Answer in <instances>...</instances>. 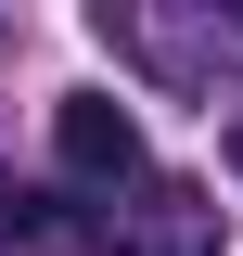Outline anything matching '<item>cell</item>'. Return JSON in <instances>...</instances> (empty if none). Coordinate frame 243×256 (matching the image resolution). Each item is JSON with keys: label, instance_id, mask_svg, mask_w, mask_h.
<instances>
[{"label": "cell", "instance_id": "obj_1", "mask_svg": "<svg viewBox=\"0 0 243 256\" xmlns=\"http://www.w3.org/2000/svg\"><path fill=\"white\" fill-rule=\"evenodd\" d=\"M52 141H64V180H90V192H128V180H141V116H128L116 90H77L52 116Z\"/></svg>", "mask_w": 243, "mask_h": 256}, {"label": "cell", "instance_id": "obj_2", "mask_svg": "<svg viewBox=\"0 0 243 256\" xmlns=\"http://www.w3.org/2000/svg\"><path fill=\"white\" fill-rule=\"evenodd\" d=\"M90 256H230V244H218V205H205V192L154 180L141 205H116V230H102Z\"/></svg>", "mask_w": 243, "mask_h": 256}, {"label": "cell", "instance_id": "obj_3", "mask_svg": "<svg viewBox=\"0 0 243 256\" xmlns=\"http://www.w3.org/2000/svg\"><path fill=\"white\" fill-rule=\"evenodd\" d=\"M230 166H243V116H230Z\"/></svg>", "mask_w": 243, "mask_h": 256}, {"label": "cell", "instance_id": "obj_4", "mask_svg": "<svg viewBox=\"0 0 243 256\" xmlns=\"http://www.w3.org/2000/svg\"><path fill=\"white\" fill-rule=\"evenodd\" d=\"M230 38H243V13H230Z\"/></svg>", "mask_w": 243, "mask_h": 256}]
</instances>
